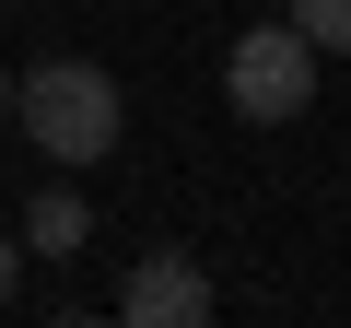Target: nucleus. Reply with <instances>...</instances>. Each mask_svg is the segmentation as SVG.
I'll return each mask as SVG.
<instances>
[{"label": "nucleus", "instance_id": "1", "mask_svg": "<svg viewBox=\"0 0 351 328\" xmlns=\"http://www.w3.org/2000/svg\"><path fill=\"white\" fill-rule=\"evenodd\" d=\"M12 117H24V141L47 152V164H94V152H117V71L106 59H36L24 82H12Z\"/></svg>", "mask_w": 351, "mask_h": 328}, {"label": "nucleus", "instance_id": "2", "mask_svg": "<svg viewBox=\"0 0 351 328\" xmlns=\"http://www.w3.org/2000/svg\"><path fill=\"white\" fill-rule=\"evenodd\" d=\"M316 47L293 36V24H246L234 36V59H223V94H234V117H258V129H293L304 106H316Z\"/></svg>", "mask_w": 351, "mask_h": 328}, {"label": "nucleus", "instance_id": "3", "mask_svg": "<svg viewBox=\"0 0 351 328\" xmlns=\"http://www.w3.org/2000/svg\"><path fill=\"white\" fill-rule=\"evenodd\" d=\"M117 316H129V328H199V316H211V270H199L188 246H152V258L117 281Z\"/></svg>", "mask_w": 351, "mask_h": 328}, {"label": "nucleus", "instance_id": "4", "mask_svg": "<svg viewBox=\"0 0 351 328\" xmlns=\"http://www.w3.org/2000/svg\"><path fill=\"white\" fill-rule=\"evenodd\" d=\"M94 235V211H82V188H36V211H24V246H47V258H71Z\"/></svg>", "mask_w": 351, "mask_h": 328}, {"label": "nucleus", "instance_id": "5", "mask_svg": "<svg viewBox=\"0 0 351 328\" xmlns=\"http://www.w3.org/2000/svg\"><path fill=\"white\" fill-rule=\"evenodd\" d=\"M316 59H351V0H293V12H281Z\"/></svg>", "mask_w": 351, "mask_h": 328}, {"label": "nucleus", "instance_id": "6", "mask_svg": "<svg viewBox=\"0 0 351 328\" xmlns=\"http://www.w3.org/2000/svg\"><path fill=\"white\" fill-rule=\"evenodd\" d=\"M12 270H24V258H12V235H0V305H12Z\"/></svg>", "mask_w": 351, "mask_h": 328}, {"label": "nucleus", "instance_id": "7", "mask_svg": "<svg viewBox=\"0 0 351 328\" xmlns=\"http://www.w3.org/2000/svg\"><path fill=\"white\" fill-rule=\"evenodd\" d=\"M0 117H12V71H0Z\"/></svg>", "mask_w": 351, "mask_h": 328}]
</instances>
